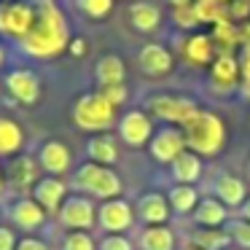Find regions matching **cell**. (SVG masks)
I'll use <instances>...</instances> for the list:
<instances>
[{
	"label": "cell",
	"mask_w": 250,
	"mask_h": 250,
	"mask_svg": "<svg viewBox=\"0 0 250 250\" xmlns=\"http://www.w3.org/2000/svg\"><path fill=\"white\" fill-rule=\"evenodd\" d=\"M33 8H35L33 27L27 30V35L17 46L24 57H33V60H54L70 43L67 19L54 0H33Z\"/></svg>",
	"instance_id": "6da1fadb"
},
{
	"label": "cell",
	"mask_w": 250,
	"mask_h": 250,
	"mask_svg": "<svg viewBox=\"0 0 250 250\" xmlns=\"http://www.w3.org/2000/svg\"><path fill=\"white\" fill-rule=\"evenodd\" d=\"M70 186L76 188V194L83 196H97V199H116L121 194V180L119 175L110 167H103V164L86 162L73 172Z\"/></svg>",
	"instance_id": "7a4b0ae2"
},
{
	"label": "cell",
	"mask_w": 250,
	"mask_h": 250,
	"mask_svg": "<svg viewBox=\"0 0 250 250\" xmlns=\"http://www.w3.org/2000/svg\"><path fill=\"white\" fill-rule=\"evenodd\" d=\"M73 124L83 132H108L116 124V108L100 92H86L73 103Z\"/></svg>",
	"instance_id": "3957f363"
},
{
	"label": "cell",
	"mask_w": 250,
	"mask_h": 250,
	"mask_svg": "<svg viewBox=\"0 0 250 250\" xmlns=\"http://www.w3.org/2000/svg\"><path fill=\"white\" fill-rule=\"evenodd\" d=\"M223 124L215 113H207V110H199L196 116H191L183 124V137L196 153L202 156H212L218 153V148L223 146Z\"/></svg>",
	"instance_id": "277c9868"
},
{
	"label": "cell",
	"mask_w": 250,
	"mask_h": 250,
	"mask_svg": "<svg viewBox=\"0 0 250 250\" xmlns=\"http://www.w3.org/2000/svg\"><path fill=\"white\" fill-rule=\"evenodd\" d=\"M33 0H0V38L19 43L33 27Z\"/></svg>",
	"instance_id": "5b68a950"
},
{
	"label": "cell",
	"mask_w": 250,
	"mask_h": 250,
	"mask_svg": "<svg viewBox=\"0 0 250 250\" xmlns=\"http://www.w3.org/2000/svg\"><path fill=\"white\" fill-rule=\"evenodd\" d=\"M3 89L8 92V97H11L14 103L27 105V108L38 105L41 94H43L38 73L30 70V67H14V70H8L6 76H3Z\"/></svg>",
	"instance_id": "8992f818"
},
{
	"label": "cell",
	"mask_w": 250,
	"mask_h": 250,
	"mask_svg": "<svg viewBox=\"0 0 250 250\" xmlns=\"http://www.w3.org/2000/svg\"><path fill=\"white\" fill-rule=\"evenodd\" d=\"M57 223L67 231H89L97 223V210H94L92 199L83 194H70L62 202L60 212H57Z\"/></svg>",
	"instance_id": "52a82bcc"
},
{
	"label": "cell",
	"mask_w": 250,
	"mask_h": 250,
	"mask_svg": "<svg viewBox=\"0 0 250 250\" xmlns=\"http://www.w3.org/2000/svg\"><path fill=\"white\" fill-rule=\"evenodd\" d=\"M3 175H6V188L17 191V194H30L33 186L41 180V167L38 159L30 156V153H17V156L8 159V164L3 167Z\"/></svg>",
	"instance_id": "ba28073f"
},
{
	"label": "cell",
	"mask_w": 250,
	"mask_h": 250,
	"mask_svg": "<svg viewBox=\"0 0 250 250\" xmlns=\"http://www.w3.org/2000/svg\"><path fill=\"white\" fill-rule=\"evenodd\" d=\"M6 218L11 221L14 229H19V231H24V234H35L38 229L46 226V218L49 215H46L43 207H41L33 196L24 194V196H17V199L6 207Z\"/></svg>",
	"instance_id": "9c48e42d"
},
{
	"label": "cell",
	"mask_w": 250,
	"mask_h": 250,
	"mask_svg": "<svg viewBox=\"0 0 250 250\" xmlns=\"http://www.w3.org/2000/svg\"><path fill=\"white\" fill-rule=\"evenodd\" d=\"M146 108L151 110L156 119L164 121H178V124H186L191 116L199 113L194 100L188 97H175V94H156V97H148Z\"/></svg>",
	"instance_id": "30bf717a"
},
{
	"label": "cell",
	"mask_w": 250,
	"mask_h": 250,
	"mask_svg": "<svg viewBox=\"0 0 250 250\" xmlns=\"http://www.w3.org/2000/svg\"><path fill=\"white\" fill-rule=\"evenodd\" d=\"M35 159H38V167L46 175H51V178H60V175L70 172V164H73L70 148L62 140H43L38 153H35Z\"/></svg>",
	"instance_id": "8fae6325"
},
{
	"label": "cell",
	"mask_w": 250,
	"mask_h": 250,
	"mask_svg": "<svg viewBox=\"0 0 250 250\" xmlns=\"http://www.w3.org/2000/svg\"><path fill=\"white\" fill-rule=\"evenodd\" d=\"M116 126H119V137L132 148L146 146L153 137V124L148 119V113H143V110H126Z\"/></svg>",
	"instance_id": "7c38bea8"
},
{
	"label": "cell",
	"mask_w": 250,
	"mask_h": 250,
	"mask_svg": "<svg viewBox=\"0 0 250 250\" xmlns=\"http://www.w3.org/2000/svg\"><path fill=\"white\" fill-rule=\"evenodd\" d=\"M132 221H135L132 207H129V202H124V199H108L97 207V223H100V229L108 231V234L126 231V229L132 226Z\"/></svg>",
	"instance_id": "4fadbf2b"
},
{
	"label": "cell",
	"mask_w": 250,
	"mask_h": 250,
	"mask_svg": "<svg viewBox=\"0 0 250 250\" xmlns=\"http://www.w3.org/2000/svg\"><path fill=\"white\" fill-rule=\"evenodd\" d=\"M30 196L43 207L46 215H57L60 207H62V202L67 199V183L62 178H51V175H46V178H41L38 183L33 186Z\"/></svg>",
	"instance_id": "5bb4252c"
},
{
	"label": "cell",
	"mask_w": 250,
	"mask_h": 250,
	"mask_svg": "<svg viewBox=\"0 0 250 250\" xmlns=\"http://www.w3.org/2000/svg\"><path fill=\"white\" fill-rule=\"evenodd\" d=\"M183 146H186V137L180 135L178 129L167 126V129H159L156 135L151 137V156L156 159V162L172 164L175 159L183 153Z\"/></svg>",
	"instance_id": "9a60e30c"
},
{
	"label": "cell",
	"mask_w": 250,
	"mask_h": 250,
	"mask_svg": "<svg viewBox=\"0 0 250 250\" xmlns=\"http://www.w3.org/2000/svg\"><path fill=\"white\" fill-rule=\"evenodd\" d=\"M126 17H129L132 30H137L143 35L156 33L159 24H162V11H159V6H153L151 0H135V3H129Z\"/></svg>",
	"instance_id": "2e32d148"
},
{
	"label": "cell",
	"mask_w": 250,
	"mask_h": 250,
	"mask_svg": "<svg viewBox=\"0 0 250 250\" xmlns=\"http://www.w3.org/2000/svg\"><path fill=\"white\" fill-rule=\"evenodd\" d=\"M137 65L146 76H167L172 70V54L162 43H146L137 54Z\"/></svg>",
	"instance_id": "e0dca14e"
},
{
	"label": "cell",
	"mask_w": 250,
	"mask_h": 250,
	"mask_svg": "<svg viewBox=\"0 0 250 250\" xmlns=\"http://www.w3.org/2000/svg\"><path fill=\"white\" fill-rule=\"evenodd\" d=\"M24 126L11 116H0V159H11L24 148Z\"/></svg>",
	"instance_id": "ac0fdd59"
},
{
	"label": "cell",
	"mask_w": 250,
	"mask_h": 250,
	"mask_svg": "<svg viewBox=\"0 0 250 250\" xmlns=\"http://www.w3.org/2000/svg\"><path fill=\"white\" fill-rule=\"evenodd\" d=\"M126 67L119 54H103L94 65V81L97 86H113V83H124Z\"/></svg>",
	"instance_id": "d6986e66"
},
{
	"label": "cell",
	"mask_w": 250,
	"mask_h": 250,
	"mask_svg": "<svg viewBox=\"0 0 250 250\" xmlns=\"http://www.w3.org/2000/svg\"><path fill=\"white\" fill-rule=\"evenodd\" d=\"M86 156L89 162L94 164H103V167H110V164L119 162V146L110 135H92L86 140Z\"/></svg>",
	"instance_id": "ffe728a7"
},
{
	"label": "cell",
	"mask_w": 250,
	"mask_h": 250,
	"mask_svg": "<svg viewBox=\"0 0 250 250\" xmlns=\"http://www.w3.org/2000/svg\"><path fill=\"white\" fill-rule=\"evenodd\" d=\"M137 215L148 226H164V221L169 215V205L162 194H143L140 205H137Z\"/></svg>",
	"instance_id": "44dd1931"
},
{
	"label": "cell",
	"mask_w": 250,
	"mask_h": 250,
	"mask_svg": "<svg viewBox=\"0 0 250 250\" xmlns=\"http://www.w3.org/2000/svg\"><path fill=\"white\" fill-rule=\"evenodd\" d=\"M183 54H186V60L194 62V65H205V62H210L212 60V41H210V35H205V33L191 35V38L186 41Z\"/></svg>",
	"instance_id": "7402d4cb"
},
{
	"label": "cell",
	"mask_w": 250,
	"mask_h": 250,
	"mask_svg": "<svg viewBox=\"0 0 250 250\" xmlns=\"http://www.w3.org/2000/svg\"><path fill=\"white\" fill-rule=\"evenodd\" d=\"M140 245H143V250H172L175 239L167 226H148L140 234Z\"/></svg>",
	"instance_id": "603a6c76"
},
{
	"label": "cell",
	"mask_w": 250,
	"mask_h": 250,
	"mask_svg": "<svg viewBox=\"0 0 250 250\" xmlns=\"http://www.w3.org/2000/svg\"><path fill=\"white\" fill-rule=\"evenodd\" d=\"M199 169H202L199 156H194V153H186V151L172 162V175H175V178H178L183 186L194 183V180L199 178Z\"/></svg>",
	"instance_id": "cb8c5ba5"
},
{
	"label": "cell",
	"mask_w": 250,
	"mask_h": 250,
	"mask_svg": "<svg viewBox=\"0 0 250 250\" xmlns=\"http://www.w3.org/2000/svg\"><path fill=\"white\" fill-rule=\"evenodd\" d=\"M196 223H202V226H210V229H215V226H221L223 221H226V207L221 205V202H215V199H202V205L196 207Z\"/></svg>",
	"instance_id": "d4e9b609"
},
{
	"label": "cell",
	"mask_w": 250,
	"mask_h": 250,
	"mask_svg": "<svg viewBox=\"0 0 250 250\" xmlns=\"http://www.w3.org/2000/svg\"><path fill=\"white\" fill-rule=\"evenodd\" d=\"M73 6H76V11L83 14L86 19L100 22V19H108L110 14H113L116 0H73Z\"/></svg>",
	"instance_id": "484cf974"
},
{
	"label": "cell",
	"mask_w": 250,
	"mask_h": 250,
	"mask_svg": "<svg viewBox=\"0 0 250 250\" xmlns=\"http://www.w3.org/2000/svg\"><path fill=\"white\" fill-rule=\"evenodd\" d=\"M237 73H239V62L234 60L229 51L218 57L215 65H212V78H215L218 83H223V86H231V83L237 81Z\"/></svg>",
	"instance_id": "4316f807"
},
{
	"label": "cell",
	"mask_w": 250,
	"mask_h": 250,
	"mask_svg": "<svg viewBox=\"0 0 250 250\" xmlns=\"http://www.w3.org/2000/svg\"><path fill=\"white\" fill-rule=\"evenodd\" d=\"M215 191L226 205H239L245 196V183L239 178H231V175H223L221 180L215 183Z\"/></svg>",
	"instance_id": "83f0119b"
},
{
	"label": "cell",
	"mask_w": 250,
	"mask_h": 250,
	"mask_svg": "<svg viewBox=\"0 0 250 250\" xmlns=\"http://www.w3.org/2000/svg\"><path fill=\"white\" fill-rule=\"evenodd\" d=\"M169 207H175L178 212H188L196 207V191L191 188V186H175L172 191H169Z\"/></svg>",
	"instance_id": "f1b7e54d"
},
{
	"label": "cell",
	"mask_w": 250,
	"mask_h": 250,
	"mask_svg": "<svg viewBox=\"0 0 250 250\" xmlns=\"http://www.w3.org/2000/svg\"><path fill=\"white\" fill-rule=\"evenodd\" d=\"M194 242L199 245V248H205V250H221L223 245L229 242V234H223V231H218V229H210V231H199V234H194Z\"/></svg>",
	"instance_id": "f546056e"
},
{
	"label": "cell",
	"mask_w": 250,
	"mask_h": 250,
	"mask_svg": "<svg viewBox=\"0 0 250 250\" xmlns=\"http://www.w3.org/2000/svg\"><path fill=\"white\" fill-rule=\"evenodd\" d=\"M60 250H97V245L89 237V231H67Z\"/></svg>",
	"instance_id": "4dcf8cb0"
},
{
	"label": "cell",
	"mask_w": 250,
	"mask_h": 250,
	"mask_svg": "<svg viewBox=\"0 0 250 250\" xmlns=\"http://www.w3.org/2000/svg\"><path fill=\"white\" fill-rule=\"evenodd\" d=\"M229 239H231V242H237L239 248L248 250L250 248V223H245V221L229 223Z\"/></svg>",
	"instance_id": "1f68e13d"
},
{
	"label": "cell",
	"mask_w": 250,
	"mask_h": 250,
	"mask_svg": "<svg viewBox=\"0 0 250 250\" xmlns=\"http://www.w3.org/2000/svg\"><path fill=\"white\" fill-rule=\"evenodd\" d=\"M97 92L103 94L105 100H108L110 105H113V108H119V105H124L126 103V86L124 83H113V86H97Z\"/></svg>",
	"instance_id": "d6a6232c"
},
{
	"label": "cell",
	"mask_w": 250,
	"mask_h": 250,
	"mask_svg": "<svg viewBox=\"0 0 250 250\" xmlns=\"http://www.w3.org/2000/svg\"><path fill=\"white\" fill-rule=\"evenodd\" d=\"M97 250H132V242L124 234H108L97 242Z\"/></svg>",
	"instance_id": "836d02e7"
},
{
	"label": "cell",
	"mask_w": 250,
	"mask_h": 250,
	"mask_svg": "<svg viewBox=\"0 0 250 250\" xmlns=\"http://www.w3.org/2000/svg\"><path fill=\"white\" fill-rule=\"evenodd\" d=\"M19 237L11 223H0V250H17Z\"/></svg>",
	"instance_id": "e575fe53"
},
{
	"label": "cell",
	"mask_w": 250,
	"mask_h": 250,
	"mask_svg": "<svg viewBox=\"0 0 250 250\" xmlns=\"http://www.w3.org/2000/svg\"><path fill=\"white\" fill-rule=\"evenodd\" d=\"M17 250H49V245L41 237H35V234H24V237H19Z\"/></svg>",
	"instance_id": "d590c367"
},
{
	"label": "cell",
	"mask_w": 250,
	"mask_h": 250,
	"mask_svg": "<svg viewBox=\"0 0 250 250\" xmlns=\"http://www.w3.org/2000/svg\"><path fill=\"white\" fill-rule=\"evenodd\" d=\"M67 51H70L73 57H83V54H86V41H83V38H70Z\"/></svg>",
	"instance_id": "8d00e7d4"
},
{
	"label": "cell",
	"mask_w": 250,
	"mask_h": 250,
	"mask_svg": "<svg viewBox=\"0 0 250 250\" xmlns=\"http://www.w3.org/2000/svg\"><path fill=\"white\" fill-rule=\"evenodd\" d=\"M167 3L175 8V11H178V8H188L191 6V0H167Z\"/></svg>",
	"instance_id": "74e56055"
},
{
	"label": "cell",
	"mask_w": 250,
	"mask_h": 250,
	"mask_svg": "<svg viewBox=\"0 0 250 250\" xmlns=\"http://www.w3.org/2000/svg\"><path fill=\"white\" fill-rule=\"evenodd\" d=\"M6 62H8V51H6V46H3V41H0V70L6 67Z\"/></svg>",
	"instance_id": "f35d334b"
},
{
	"label": "cell",
	"mask_w": 250,
	"mask_h": 250,
	"mask_svg": "<svg viewBox=\"0 0 250 250\" xmlns=\"http://www.w3.org/2000/svg\"><path fill=\"white\" fill-rule=\"evenodd\" d=\"M6 194V175H3V167H0V196Z\"/></svg>",
	"instance_id": "ab89813d"
},
{
	"label": "cell",
	"mask_w": 250,
	"mask_h": 250,
	"mask_svg": "<svg viewBox=\"0 0 250 250\" xmlns=\"http://www.w3.org/2000/svg\"><path fill=\"white\" fill-rule=\"evenodd\" d=\"M245 218L250 221V199H248V205H245Z\"/></svg>",
	"instance_id": "60d3db41"
}]
</instances>
